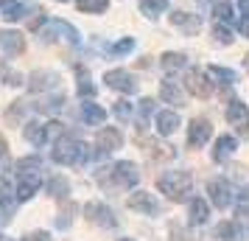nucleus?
Masks as SVG:
<instances>
[{
    "instance_id": "nucleus-20",
    "label": "nucleus",
    "mask_w": 249,
    "mask_h": 241,
    "mask_svg": "<svg viewBox=\"0 0 249 241\" xmlns=\"http://www.w3.org/2000/svg\"><path fill=\"white\" fill-rule=\"evenodd\" d=\"M238 149V140L232 135H221L215 140V149H213V160L215 163H224L227 157H232V151Z\"/></svg>"
},
{
    "instance_id": "nucleus-22",
    "label": "nucleus",
    "mask_w": 249,
    "mask_h": 241,
    "mask_svg": "<svg viewBox=\"0 0 249 241\" xmlns=\"http://www.w3.org/2000/svg\"><path fill=\"white\" fill-rule=\"evenodd\" d=\"M160 65H162L165 73H177V70H182L185 65H188V56H185V54H174V51H168V54H162Z\"/></svg>"
},
{
    "instance_id": "nucleus-6",
    "label": "nucleus",
    "mask_w": 249,
    "mask_h": 241,
    "mask_svg": "<svg viewBox=\"0 0 249 241\" xmlns=\"http://www.w3.org/2000/svg\"><path fill=\"white\" fill-rule=\"evenodd\" d=\"M39 188H42V177H39L36 171H20L17 174V188H14L17 202H28Z\"/></svg>"
},
{
    "instance_id": "nucleus-15",
    "label": "nucleus",
    "mask_w": 249,
    "mask_h": 241,
    "mask_svg": "<svg viewBox=\"0 0 249 241\" xmlns=\"http://www.w3.org/2000/svg\"><path fill=\"white\" fill-rule=\"evenodd\" d=\"M56 84H59V76L53 70H36V73H31V79H28V90L31 93H48V90H53Z\"/></svg>"
},
{
    "instance_id": "nucleus-45",
    "label": "nucleus",
    "mask_w": 249,
    "mask_h": 241,
    "mask_svg": "<svg viewBox=\"0 0 249 241\" xmlns=\"http://www.w3.org/2000/svg\"><path fill=\"white\" fill-rule=\"evenodd\" d=\"M124 241H135V239H124Z\"/></svg>"
},
{
    "instance_id": "nucleus-44",
    "label": "nucleus",
    "mask_w": 249,
    "mask_h": 241,
    "mask_svg": "<svg viewBox=\"0 0 249 241\" xmlns=\"http://www.w3.org/2000/svg\"><path fill=\"white\" fill-rule=\"evenodd\" d=\"M0 241H9V239H6V236H0Z\"/></svg>"
},
{
    "instance_id": "nucleus-35",
    "label": "nucleus",
    "mask_w": 249,
    "mask_h": 241,
    "mask_svg": "<svg viewBox=\"0 0 249 241\" xmlns=\"http://www.w3.org/2000/svg\"><path fill=\"white\" fill-rule=\"evenodd\" d=\"M213 37H215V42H224V45H230V42H232V34H230V28H227V25H221V23H215Z\"/></svg>"
},
{
    "instance_id": "nucleus-9",
    "label": "nucleus",
    "mask_w": 249,
    "mask_h": 241,
    "mask_svg": "<svg viewBox=\"0 0 249 241\" xmlns=\"http://www.w3.org/2000/svg\"><path fill=\"white\" fill-rule=\"evenodd\" d=\"M210 135H213L210 121H207V118H193L191 127H188V146H191V149H199V146H204V143L210 140Z\"/></svg>"
},
{
    "instance_id": "nucleus-42",
    "label": "nucleus",
    "mask_w": 249,
    "mask_h": 241,
    "mask_svg": "<svg viewBox=\"0 0 249 241\" xmlns=\"http://www.w3.org/2000/svg\"><path fill=\"white\" fill-rule=\"evenodd\" d=\"M199 3H202V6H213V9H215V6H218V3H224V0H199Z\"/></svg>"
},
{
    "instance_id": "nucleus-39",
    "label": "nucleus",
    "mask_w": 249,
    "mask_h": 241,
    "mask_svg": "<svg viewBox=\"0 0 249 241\" xmlns=\"http://www.w3.org/2000/svg\"><path fill=\"white\" fill-rule=\"evenodd\" d=\"M23 241H51V236H48L45 230H34V233H28Z\"/></svg>"
},
{
    "instance_id": "nucleus-11",
    "label": "nucleus",
    "mask_w": 249,
    "mask_h": 241,
    "mask_svg": "<svg viewBox=\"0 0 249 241\" xmlns=\"http://www.w3.org/2000/svg\"><path fill=\"white\" fill-rule=\"evenodd\" d=\"M126 205L132 207V210H137V213H146V216H157L160 213V202L148 191H135L126 199Z\"/></svg>"
},
{
    "instance_id": "nucleus-18",
    "label": "nucleus",
    "mask_w": 249,
    "mask_h": 241,
    "mask_svg": "<svg viewBox=\"0 0 249 241\" xmlns=\"http://www.w3.org/2000/svg\"><path fill=\"white\" fill-rule=\"evenodd\" d=\"M23 135H25V140L31 143V146H45L48 143V124H36V121H31V124H25V129H23Z\"/></svg>"
},
{
    "instance_id": "nucleus-5",
    "label": "nucleus",
    "mask_w": 249,
    "mask_h": 241,
    "mask_svg": "<svg viewBox=\"0 0 249 241\" xmlns=\"http://www.w3.org/2000/svg\"><path fill=\"white\" fill-rule=\"evenodd\" d=\"M56 37L68 39L70 45H79V31H76L70 23H65V20H48L45 28H42V39L51 42V39H56Z\"/></svg>"
},
{
    "instance_id": "nucleus-31",
    "label": "nucleus",
    "mask_w": 249,
    "mask_h": 241,
    "mask_svg": "<svg viewBox=\"0 0 249 241\" xmlns=\"http://www.w3.org/2000/svg\"><path fill=\"white\" fill-rule=\"evenodd\" d=\"M238 9H241V20H238V28H241V34L249 39V0H238Z\"/></svg>"
},
{
    "instance_id": "nucleus-33",
    "label": "nucleus",
    "mask_w": 249,
    "mask_h": 241,
    "mask_svg": "<svg viewBox=\"0 0 249 241\" xmlns=\"http://www.w3.org/2000/svg\"><path fill=\"white\" fill-rule=\"evenodd\" d=\"M14 168H17V171H39V168H42V160H39V157H23V160H17Z\"/></svg>"
},
{
    "instance_id": "nucleus-17",
    "label": "nucleus",
    "mask_w": 249,
    "mask_h": 241,
    "mask_svg": "<svg viewBox=\"0 0 249 241\" xmlns=\"http://www.w3.org/2000/svg\"><path fill=\"white\" fill-rule=\"evenodd\" d=\"M160 98L165 104H174V107H185V93H182L179 81L174 79H165L160 84Z\"/></svg>"
},
{
    "instance_id": "nucleus-10",
    "label": "nucleus",
    "mask_w": 249,
    "mask_h": 241,
    "mask_svg": "<svg viewBox=\"0 0 249 241\" xmlns=\"http://www.w3.org/2000/svg\"><path fill=\"white\" fill-rule=\"evenodd\" d=\"M104 81H107V87H112V90H118V93H126V95H132V93L137 90V81L129 70H109V73L104 76Z\"/></svg>"
},
{
    "instance_id": "nucleus-4",
    "label": "nucleus",
    "mask_w": 249,
    "mask_h": 241,
    "mask_svg": "<svg viewBox=\"0 0 249 241\" xmlns=\"http://www.w3.org/2000/svg\"><path fill=\"white\" fill-rule=\"evenodd\" d=\"M207 194H210V202H213L218 210H224L235 202V188L232 183H227V180H210L207 183Z\"/></svg>"
},
{
    "instance_id": "nucleus-30",
    "label": "nucleus",
    "mask_w": 249,
    "mask_h": 241,
    "mask_svg": "<svg viewBox=\"0 0 249 241\" xmlns=\"http://www.w3.org/2000/svg\"><path fill=\"white\" fill-rule=\"evenodd\" d=\"M14 188H12V183H9V180H6V177H0V205L3 207H9L14 202Z\"/></svg>"
},
{
    "instance_id": "nucleus-29",
    "label": "nucleus",
    "mask_w": 249,
    "mask_h": 241,
    "mask_svg": "<svg viewBox=\"0 0 249 241\" xmlns=\"http://www.w3.org/2000/svg\"><path fill=\"white\" fill-rule=\"evenodd\" d=\"M215 239H218V241H235L238 239L235 222H221V224L215 227Z\"/></svg>"
},
{
    "instance_id": "nucleus-46",
    "label": "nucleus",
    "mask_w": 249,
    "mask_h": 241,
    "mask_svg": "<svg viewBox=\"0 0 249 241\" xmlns=\"http://www.w3.org/2000/svg\"><path fill=\"white\" fill-rule=\"evenodd\" d=\"M59 3H68V0H59Z\"/></svg>"
},
{
    "instance_id": "nucleus-26",
    "label": "nucleus",
    "mask_w": 249,
    "mask_h": 241,
    "mask_svg": "<svg viewBox=\"0 0 249 241\" xmlns=\"http://www.w3.org/2000/svg\"><path fill=\"white\" fill-rule=\"evenodd\" d=\"M168 9V0H140V14L146 17H157Z\"/></svg>"
},
{
    "instance_id": "nucleus-38",
    "label": "nucleus",
    "mask_w": 249,
    "mask_h": 241,
    "mask_svg": "<svg viewBox=\"0 0 249 241\" xmlns=\"http://www.w3.org/2000/svg\"><path fill=\"white\" fill-rule=\"evenodd\" d=\"M151 110H154V101H151V98H143V101H140V124H146L148 121Z\"/></svg>"
},
{
    "instance_id": "nucleus-43",
    "label": "nucleus",
    "mask_w": 249,
    "mask_h": 241,
    "mask_svg": "<svg viewBox=\"0 0 249 241\" xmlns=\"http://www.w3.org/2000/svg\"><path fill=\"white\" fill-rule=\"evenodd\" d=\"M244 65H247V73H249V54L244 56Z\"/></svg>"
},
{
    "instance_id": "nucleus-19",
    "label": "nucleus",
    "mask_w": 249,
    "mask_h": 241,
    "mask_svg": "<svg viewBox=\"0 0 249 241\" xmlns=\"http://www.w3.org/2000/svg\"><path fill=\"white\" fill-rule=\"evenodd\" d=\"M154 124H157L160 135H174V132H177V127H179V115L174 112V110H162V112H157Z\"/></svg>"
},
{
    "instance_id": "nucleus-7",
    "label": "nucleus",
    "mask_w": 249,
    "mask_h": 241,
    "mask_svg": "<svg viewBox=\"0 0 249 241\" xmlns=\"http://www.w3.org/2000/svg\"><path fill=\"white\" fill-rule=\"evenodd\" d=\"M185 87H188V93L196 95V98H210V93H213V84H210V79H207V73L199 70V68L188 70V76H185Z\"/></svg>"
},
{
    "instance_id": "nucleus-21",
    "label": "nucleus",
    "mask_w": 249,
    "mask_h": 241,
    "mask_svg": "<svg viewBox=\"0 0 249 241\" xmlns=\"http://www.w3.org/2000/svg\"><path fill=\"white\" fill-rule=\"evenodd\" d=\"M0 17H6L9 23H17L25 17V6L17 0H0Z\"/></svg>"
},
{
    "instance_id": "nucleus-13",
    "label": "nucleus",
    "mask_w": 249,
    "mask_h": 241,
    "mask_svg": "<svg viewBox=\"0 0 249 241\" xmlns=\"http://www.w3.org/2000/svg\"><path fill=\"white\" fill-rule=\"evenodd\" d=\"M84 216H87V222L98 224V227H115L112 210H109L107 205H101V202H90V205H84Z\"/></svg>"
},
{
    "instance_id": "nucleus-27",
    "label": "nucleus",
    "mask_w": 249,
    "mask_h": 241,
    "mask_svg": "<svg viewBox=\"0 0 249 241\" xmlns=\"http://www.w3.org/2000/svg\"><path fill=\"white\" fill-rule=\"evenodd\" d=\"M76 6H79V12H84V14H101V12L109 9V0H79Z\"/></svg>"
},
{
    "instance_id": "nucleus-37",
    "label": "nucleus",
    "mask_w": 249,
    "mask_h": 241,
    "mask_svg": "<svg viewBox=\"0 0 249 241\" xmlns=\"http://www.w3.org/2000/svg\"><path fill=\"white\" fill-rule=\"evenodd\" d=\"M115 115H118V118H121V121H129V118H132V104L129 101H115Z\"/></svg>"
},
{
    "instance_id": "nucleus-25",
    "label": "nucleus",
    "mask_w": 249,
    "mask_h": 241,
    "mask_svg": "<svg viewBox=\"0 0 249 241\" xmlns=\"http://www.w3.org/2000/svg\"><path fill=\"white\" fill-rule=\"evenodd\" d=\"M81 118H84L87 124H92V127H95V124H104V118H107V112H104V110L98 107V104L84 101V104H81Z\"/></svg>"
},
{
    "instance_id": "nucleus-1",
    "label": "nucleus",
    "mask_w": 249,
    "mask_h": 241,
    "mask_svg": "<svg viewBox=\"0 0 249 241\" xmlns=\"http://www.w3.org/2000/svg\"><path fill=\"white\" fill-rule=\"evenodd\" d=\"M157 188H160V194H165L171 202H182L191 194L193 177L188 171H165L162 177H157Z\"/></svg>"
},
{
    "instance_id": "nucleus-34",
    "label": "nucleus",
    "mask_w": 249,
    "mask_h": 241,
    "mask_svg": "<svg viewBox=\"0 0 249 241\" xmlns=\"http://www.w3.org/2000/svg\"><path fill=\"white\" fill-rule=\"evenodd\" d=\"M132 48H135V39L126 37V39H121V42H115V45L109 48V54H112V56H124V54H129Z\"/></svg>"
},
{
    "instance_id": "nucleus-12",
    "label": "nucleus",
    "mask_w": 249,
    "mask_h": 241,
    "mask_svg": "<svg viewBox=\"0 0 249 241\" xmlns=\"http://www.w3.org/2000/svg\"><path fill=\"white\" fill-rule=\"evenodd\" d=\"M171 23L177 25L185 37H196L202 31V17L199 14H191V12H174L171 14Z\"/></svg>"
},
{
    "instance_id": "nucleus-3",
    "label": "nucleus",
    "mask_w": 249,
    "mask_h": 241,
    "mask_svg": "<svg viewBox=\"0 0 249 241\" xmlns=\"http://www.w3.org/2000/svg\"><path fill=\"white\" fill-rule=\"evenodd\" d=\"M109 180H112V185H118V188H135V185L140 183V171H137L135 163L121 160L109 168Z\"/></svg>"
},
{
    "instance_id": "nucleus-2",
    "label": "nucleus",
    "mask_w": 249,
    "mask_h": 241,
    "mask_svg": "<svg viewBox=\"0 0 249 241\" xmlns=\"http://www.w3.org/2000/svg\"><path fill=\"white\" fill-rule=\"evenodd\" d=\"M90 160V146L76 138H59L53 149V163L59 166H84Z\"/></svg>"
},
{
    "instance_id": "nucleus-32",
    "label": "nucleus",
    "mask_w": 249,
    "mask_h": 241,
    "mask_svg": "<svg viewBox=\"0 0 249 241\" xmlns=\"http://www.w3.org/2000/svg\"><path fill=\"white\" fill-rule=\"evenodd\" d=\"M210 73H213L215 79H221V84H235V81H238V76L230 68H218V65H213V68H210Z\"/></svg>"
},
{
    "instance_id": "nucleus-28",
    "label": "nucleus",
    "mask_w": 249,
    "mask_h": 241,
    "mask_svg": "<svg viewBox=\"0 0 249 241\" xmlns=\"http://www.w3.org/2000/svg\"><path fill=\"white\" fill-rule=\"evenodd\" d=\"M48 191H51V196H56V199H65V196L70 194V183L65 177H53V180L48 183Z\"/></svg>"
},
{
    "instance_id": "nucleus-16",
    "label": "nucleus",
    "mask_w": 249,
    "mask_h": 241,
    "mask_svg": "<svg viewBox=\"0 0 249 241\" xmlns=\"http://www.w3.org/2000/svg\"><path fill=\"white\" fill-rule=\"evenodd\" d=\"M0 48L6 56H20L25 51V39L17 31H0Z\"/></svg>"
},
{
    "instance_id": "nucleus-24",
    "label": "nucleus",
    "mask_w": 249,
    "mask_h": 241,
    "mask_svg": "<svg viewBox=\"0 0 249 241\" xmlns=\"http://www.w3.org/2000/svg\"><path fill=\"white\" fill-rule=\"evenodd\" d=\"M210 219V207H207V202L204 199H191V224L196 227V224H204Z\"/></svg>"
},
{
    "instance_id": "nucleus-14",
    "label": "nucleus",
    "mask_w": 249,
    "mask_h": 241,
    "mask_svg": "<svg viewBox=\"0 0 249 241\" xmlns=\"http://www.w3.org/2000/svg\"><path fill=\"white\" fill-rule=\"evenodd\" d=\"M95 146L101 149V154H109V151H118L124 146V135L118 132L115 127H107L98 132V138H95Z\"/></svg>"
},
{
    "instance_id": "nucleus-23",
    "label": "nucleus",
    "mask_w": 249,
    "mask_h": 241,
    "mask_svg": "<svg viewBox=\"0 0 249 241\" xmlns=\"http://www.w3.org/2000/svg\"><path fill=\"white\" fill-rule=\"evenodd\" d=\"M76 79H79V95L81 98H92L95 95V84L90 81V73L84 65H76Z\"/></svg>"
},
{
    "instance_id": "nucleus-8",
    "label": "nucleus",
    "mask_w": 249,
    "mask_h": 241,
    "mask_svg": "<svg viewBox=\"0 0 249 241\" xmlns=\"http://www.w3.org/2000/svg\"><path fill=\"white\" fill-rule=\"evenodd\" d=\"M227 121H230V127H235L241 135H249V110L247 104H241L238 98L227 104Z\"/></svg>"
},
{
    "instance_id": "nucleus-41",
    "label": "nucleus",
    "mask_w": 249,
    "mask_h": 241,
    "mask_svg": "<svg viewBox=\"0 0 249 241\" xmlns=\"http://www.w3.org/2000/svg\"><path fill=\"white\" fill-rule=\"evenodd\" d=\"M9 157V146H6V140H3V135H0V163Z\"/></svg>"
},
{
    "instance_id": "nucleus-40",
    "label": "nucleus",
    "mask_w": 249,
    "mask_h": 241,
    "mask_svg": "<svg viewBox=\"0 0 249 241\" xmlns=\"http://www.w3.org/2000/svg\"><path fill=\"white\" fill-rule=\"evenodd\" d=\"M20 118H23V107H20V104H14L12 110L6 112V121H20Z\"/></svg>"
},
{
    "instance_id": "nucleus-36",
    "label": "nucleus",
    "mask_w": 249,
    "mask_h": 241,
    "mask_svg": "<svg viewBox=\"0 0 249 241\" xmlns=\"http://www.w3.org/2000/svg\"><path fill=\"white\" fill-rule=\"evenodd\" d=\"M0 76L6 79L9 87H20V84H23V76H20V73H14L12 68H3V70H0Z\"/></svg>"
}]
</instances>
